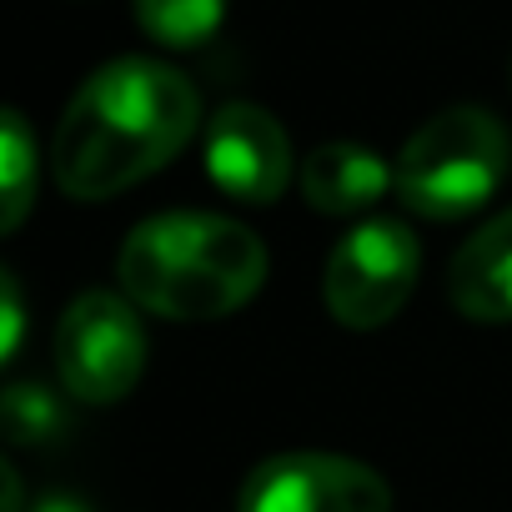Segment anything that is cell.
Segmentation results:
<instances>
[{"label":"cell","mask_w":512,"mask_h":512,"mask_svg":"<svg viewBox=\"0 0 512 512\" xmlns=\"http://www.w3.org/2000/svg\"><path fill=\"white\" fill-rule=\"evenodd\" d=\"M121 297L166 322H221L267 282V246L251 226L211 211L141 221L116 256Z\"/></svg>","instance_id":"2"},{"label":"cell","mask_w":512,"mask_h":512,"mask_svg":"<svg viewBox=\"0 0 512 512\" xmlns=\"http://www.w3.org/2000/svg\"><path fill=\"white\" fill-rule=\"evenodd\" d=\"M136 16L151 41H161L171 51H191L216 36L226 0H136Z\"/></svg>","instance_id":"11"},{"label":"cell","mask_w":512,"mask_h":512,"mask_svg":"<svg viewBox=\"0 0 512 512\" xmlns=\"http://www.w3.org/2000/svg\"><path fill=\"white\" fill-rule=\"evenodd\" d=\"M512 166L507 126L482 106H447L412 131L397 161L402 206L432 221H457L482 211Z\"/></svg>","instance_id":"3"},{"label":"cell","mask_w":512,"mask_h":512,"mask_svg":"<svg viewBox=\"0 0 512 512\" xmlns=\"http://www.w3.org/2000/svg\"><path fill=\"white\" fill-rule=\"evenodd\" d=\"M206 171L226 196L246 206H267L292 181V141L272 111L231 101L206 126Z\"/></svg>","instance_id":"7"},{"label":"cell","mask_w":512,"mask_h":512,"mask_svg":"<svg viewBox=\"0 0 512 512\" xmlns=\"http://www.w3.org/2000/svg\"><path fill=\"white\" fill-rule=\"evenodd\" d=\"M422 246L402 221H362L352 226L322 272V302L347 332H377L387 327L417 292Z\"/></svg>","instance_id":"4"},{"label":"cell","mask_w":512,"mask_h":512,"mask_svg":"<svg viewBox=\"0 0 512 512\" xmlns=\"http://www.w3.org/2000/svg\"><path fill=\"white\" fill-rule=\"evenodd\" d=\"M141 307L116 292H86L56 322V372L76 402L111 407L146 372V327Z\"/></svg>","instance_id":"5"},{"label":"cell","mask_w":512,"mask_h":512,"mask_svg":"<svg viewBox=\"0 0 512 512\" xmlns=\"http://www.w3.org/2000/svg\"><path fill=\"white\" fill-rule=\"evenodd\" d=\"M31 512H91L81 497H66V492H51V497H41Z\"/></svg>","instance_id":"14"},{"label":"cell","mask_w":512,"mask_h":512,"mask_svg":"<svg viewBox=\"0 0 512 512\" xmlns=\"http://www.w3.org/2000/svg\"><path fill=\"white\" fill-rule=\"evenodd\" d=\"M0 412H6V432H11L16 447H41V442H56L66 432L61 397L36 387V382H16L6 392V402H0Z\"/></svg>","instance_id":"12"},{"label":"cell","mask_w":512,"mask_h":512,"mask_svg":"<svg viewBox=\"0 0 512 512\" xmlns=\"http://www.w3.org/2000/svg\"><path fill=\"white\" fill-rule=\"evenodd\" d=\"M387 186H397V171L357 141H327L302 166V196L322 216H357L377 206Z\"/></svg>","instance_id":"9"},{"label":"cell","mask_w":512,"mask_h":512,"mask_svg":"<svg viewBox=\"0 0 512 512\" xmlns=\"http://www.w3.org/2000/svg\"><path fill=\"white\" fill-rule=\"evenodd\" d=\"M36 201V141L21 111L0 116V226L21 231Z\"/></svg>","instance_id":"10"},{"label":"cell","mask_w":512,"mask_h":512,"mask_svg":"<svg viewBox=\"0 0 512 512\" xmlns=\"http://www.w3.org/2000/svg\"><path fill=\"white\" fill-rule=\"evenodd\" d=\"M447 297L467 322H512V206L457 246Z\"/></svg>","instance_id":"8"},{"label":"cell","mask_w":512,"mask_h":512,"mask_svg":"<svg viewBox=\"0 0 512 512\" xmlns=\"http://www.w3.org/2000/svg\"><path fill=\"white\" fill-rule=\"evenodd\" d=\"M201 126L196 86L161 61L121 56L66 106L51 136V171L71 201H106L156 176Z\"/></svg>","instance_id":"1"},{"label":"cell","mask_w":512,"mask_h":512,"mask_svg":"<svg viewBox=\"0 0 512 512\" xmlns=\"http://www.w3.org/2000/svg\"><path fill=\"white\" fill-rule=\"evenodd\" d=\"M0 482H6V512H21V477H16L11 462L0 467Z\"/></svg>","instance_id":"15"},{"label":"cell","mask_w":512,"mask_h":512,"mask_svg":"<svg viewBox=\"0 0 512 512\" xmlns=\"http://www.w3.org/2000/svg\"><path fill=\"white\" fill-rule=\"evenodd\" d=\"M236 512H392V487L357 457L282 452L246 472Z\"/></svg>","instance_id":"6"},{"label":"cell","mask_w":512,"mask_h":512,"mask_svg":"<svg viewBox=\"0 0 512 512\" xmlns=\"http://www.w3.org/2000/svg\"><path fill=\"white\" fill-rule=\"evenodd\" d=\"M0 292H6V317H0V362H11L21 352V332H26V307H21L16 272H0Z\"/></svg>","instance_id":"13"}]
</instances>
